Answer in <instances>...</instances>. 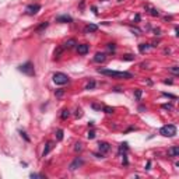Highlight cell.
Returning <instances> with one entry per match:
<instances>
[{"mask_svg":"<svg viewBox=\"0 0 179 179\" xmlns=\"http://www.w3.org/2000/svg\"><path fill=\"white\" fill-rule=\"evenodd\" d=\"M98 73L104 76H109L112 79H122V80H130L133 79V74L129 72H116V70H109V69H98Z\"/></svg>","mask_w":179,"mask_h":179,"instance_id":"cell-1","label":"cell"},{"mask_svg":"<svg viewBox=\"0 0 179 179\" xmlns=\"http://www.w3.org/2000/svg\"><path fill=\"white\" fill-rule=\"evenodd\" d=\"M160 134L164 137H174L176 134V126L175 125H165L160 129Z\"/></svg>","mask_w":179,"mask_h":179,"instance_id":"cell-2","label":"cell"},{"mask_svg":"<svg viewBox=\"0 0 179 179\" xmlns=\"http://www.w3.org/2000/svg\"><path fill=\"white\" fill-rule=\"evenodd\" d=\"M18 70L21 73H24V74H27V76H35V69H34V64L31 62H27V63H24V64H21V66L18 67Z\"/></svg>","mask_w":179,"mask_h":179,"instance_id":"cell-3","label":"cell"},{"mask_svg":"<svg viewBox=\"0 0 179 179\" xmlns=\"http://www.w3.org/2000/svg\"><path fill=\"white\" fill-rule=\"evenodd\" d=\"M53 83L55 84H59V85L67 84V83H69V77H67L64 73H55L53 74Z\"/></svg>","mask_w":179,"mask_h":179,"instance_id":"cell-4","label":"cell"},{"mask_svg":"<svg viewBox=\"0 0 179 179\" xmlns=\"http://www.w3.org/2000/svg\"><path fill=\"white\" fill-rule=\"evenodd\" d=\"M39 10H41V4H38V3L29 4V6H27V9H25V14H28V16H35Z\"/></svg>","mask_w":179,"mask_h":179,"instance_id":"cell-5","label":"cell"},{"mask_svg":"<svg viewBox=\"0 0 179 179\" xmlns=\"http://www.w3.org/2000/svg\"><path fill=\"white\" fill-rule=\"evenodd\" d=\"M98 148H99V151H101V154H105V152H108L111 150V144L107 143V141H99Z\"/></svg>","mask_w":179,"mask_h":179,"instance_id":"cell-6","label":"cell"},{"mask_svg":"<svg viewBox=\"0 0 179 179\" xmlns=\"http://www.w3.org/2000/svg\"><path fill=\"white\" fill-rule=\"evenodd\" d=\"M90 51V46L87 44H80L77 45V52H79V55H85L87 52Z\"/></svg>","mask_w":179,"mask_h":179,"instance_id":"cell-7","label":"cell"},{"mask_svg":"<svg viewBox=\"0 0 179 179\" xmlns=\"http://www.w3.org/2000/svg\"><path fill=\"white\" fill-rule=\"evenodd\" d=\"M83 164H84V161L81 160L80 157H77V158H76V160H74V161H73L72 164H70V169H72V171L77 169V168H79V167H81Z\"/></svg>","mask_w":179,"mask_h":179,"instance_id":"cell-8","label":"cell"},{"mask_svg":"<svg viewBox=\"0 0 179 179\" xmlns=\"http://www.w3.org/2000/svg\"><path fill=\"white\" fill-rule=\"evenodd\" d=\"M107 60V55L102 53V52H98V53H95V56H94V62L97 63H104Z\"/></svg>","mask_w":179,"mask_h":179,"instance_id":"cell-9","label":"cell"},{"mask_svg":"<svg viewBox=\"0 0 179 179\" xmlns=\"http://www.w3.org/2000/svg\"><path fill=\"white\" fill-rule=\"evenodd\" d=\"M73 18L70 17V16H59V17L56 18V23H72Z\"/></svg>","mask_w":179,"mask_h":179,"instance_id":"cell-10","label":"cell"},{"mask_svg":"<svg viewBox=\"0 0 179 179\" xmlns=\"http://www.w3.org/2000/svg\"><path fill=\"white\" fill-rule=\"evenodd\" d=\"M168 155H169V157H178L179 147H171V148H168Z\"/></svg>","mask_w":179,"mask_h":179,"instance_id":"cell-11","label":"cell"},{"mask_svg":"<svg viewBox=\"0 0 179 179\" xmlns=\"http://www.w3.org/2000/svg\"><path fill=\"white\" fill-rule=\"evenodd\" d=\"M97 29H98V27H97L95 24H88L87 27L84 28V32H85V34H88V32H95Z\"/></svg>","mask_w":179,"mask_h":179,"instance_id":"cell-12","label":"cell"},{"mask_svg":"<svg viewBox=\"0 0 179 179\" xmlns=\"http://www.w3.org/2000/svg\"><path fill=\"white\" fill-rule=\"evenodd\" d=\"M76 45H77L76 39H69V41H67L66 44L63 45V48H64V49H72V48H74Z\"/></svg>","mask_w":179,"mask_h":179,"instance_id":"cell-13","label":"cell"},{"mask_svg":"<svg viewBox=\"0 0 179 179\" xmlns=\"http://www.w3.org/2000/svg\"><path fill=\"white\" fill-rule=\"evenodd\" d=\"M51 148H52V144L46 143V147L44 148V152H42V157H46V155L49 154V151H51Z\"/></svg>","mask_w":179,"mask_h":179,"instance_id":"cell-14","label":"cell"},{"mask_svg":"<svg viewBox=\"0 0 179 179\" xmlns=\"http://www.w3.org/2000/svg\"><path fill=\"white\" fill-rule=\"evenodd\" d=\"M48 25H49V23H46V21H45V23H42V24H39V25H38V27H36V32H41V31H42V29H45V28L48 27Z\"/></svg>","mask_w":179,"mask_h":179,"instance_id":"cell-15","label":"cell"},{"mask_svg":"<svg viewBox=\"0 0 179 179\" xmlns=\"http://www.w3.org/2000/svg\"><path fill=\"white\" fill-rule=\"evenodd\" d=\"M148 48H150V46H148L147 44H140V45H139V51H140L141 53H144V52H146Z\"/></svg>","mask_w":179,"mask_h":179,"instance_id":"cell-16","label":"cell"},{"mask_svg":"<svg viewBox=\"0 0 179 179\" xmlns=\"http://www.w3.org/2000/svg\"><path fill=\"white\" fill-rule=\"evenodd\" d=\"M63 51H64V48H63V46H59V48H57V49H55V56H56V57H59V56H60V55H62V52Z\"/></svg>","mask_w":179,"mask_h":179,"instance_id":"cell-17","label":"cell"},{"mask_svg":"<svg viewBox=\"0 0 179 179\" xmlns=\"http://www.w3.org/2000/svg\"><path fill=\"white\" fill-rule=\"evenodd\" d=\"M69 116H70V112H69V109H63L60 118H62V119H67Z\"/></svg>","mask_w":179,"mask_h":179,"instance_id":"cell-18","label":"cell"},{"mask_svg":"<svg viewBox=\"0 0 179 179\" xmlns=\"http://www.w3.org/2000/svg\"><path fill=\"white\" fill-rule=\"evenodd\" d=\"M56 140H59V141L63 140V130L62 129H59V130L56 132Z\"/></svg>","mask_w":179,"mask_h":179,"instance_id":"cell-19","label":"cell"},{"mask_svg":"<svg viewBox=\"0 0 179 179\" xmlns=\"http://www.w3.org/2000/svg\"><path fill=\"white\" fill-rule=\"evenodd\" d=\"M169 72L174 73L175 76H178V74H179V67H178V66H172V67H169Z\"/></svg>","mask_w":179,"mask_h":179,"instance_id":"cell-20","label":"cell"},{"mask_svg":"<svg viewBox=\"0 0 179 179\" xmlns=\"http://www.w3.org/2000/svg\"><path fill=\"white\" fill-rule=\"evenodd\" d=\"M94 87H95V81H94V80H91V81L88 83V84L85 85V90H88V91H90V90H94Z\"/></svg>","mask_w":179,"mask_h":179,"instance_id":"cell-21","label":"cell"},{"mask_svg":"<svg viewBox=\"0 0 179 179\" xmlns=\"http://www.w3.org/2000/svg\"><path fill=\"white\" fill-rule=\"evenodd\" d=\"M122 60H127V62H132V60H134V56H133V55H125V56L122 57Z\"/></svg>","mask_w":179,"mask_h":179,"instance_id":"cell-22","label":"cell"},{"mask_svg":"<svg viewBox=\"0 0 179 179\" xmlns=\"http://www.w3.org/2000/svg\"><path fill=\"white\" fill-rule=\"evenodd\" d=\"M113 111H115V109L112 107H104V112H105V113H113Z\"/></svg>","mask_w":179,"mask_h":179,"instance_id":"cell-23","label":"cell"},{"mask_svg":"<svg viewBox=\"0 0 179 179\" xmlns=\"http://www.w3.org/2000/svg\"><path fill=\"white\" fill-rule=\"evenodd\" d=\"M122 151H127V143H122V144H120L119 152H122Z\"/></svg>","mask_w":179,"mask_h":179,"instance_id":"cell-24","label":"cell"},{"mask_svg":"<svg viewBox=\"0 0 179 179\" xmlns=\"http://www.w3.org/2000/svg\"><path fill=\"white\" fill-rule=\"evenodd\" d=\"M150 14H151V16H154V17H158V16H160L158 10H155V9H150Z\"/></svg>","mask_w":179,"mask_h":179,"instance_id":"cell-25","label":"cell"},{"mask_svg":"<svg viewBox=\"0 0 179 179\" xmlns=\"http://www.w3.org/2000/svg\"><path fill=\"white\" fill-rule=\"evenodd\" d=\"M107 48H108L109 52H115V44H108Z\"/></svg>","mask_w":179,"mask_h":179,"instance_id":"cell-26","label":"cell"},{"mask_svg":"<svg viewBox=\"0 0 179 179\" xmlns=\"http://www.w3.org/2000/svg\"><path fill=\"white\" fill-rule=\"evenodd\" d=\"M134 95H136V98L137 99H140V97H141V90H136Z\"/></svg>","mask_w":179,"mask_h":179,"instance_id":"cell-27","label":"cell"},{"mask_svg":"<svg viewBox=\"0 0 179 179\" xmlns=\"http://www.w3.org/2000/svg\"><path fill=\"white\" fill-rule=\"evenodd\" d=\"M87 136H88V139H94V137H95V132H94V130H90Z\"/></svg>","mask_w":179,"mask_h":179,"instance_id":"cell-28","label":"cell"},{"mask_svg":"<svg viewBox=\"0 0 179 179\" xmlns=\"http://www.w3.org/2000/svg\"><path fill=\"white\" fill-rule=\"evenodd\" d=\"M162 95H165V97H168V98L176 99V97H175V95H172V94H168V92H162Z\"/></svg>","mask_w":179,"mask_h":179,"instance_id":"cell-29","label":"cell"},{"mask_svg":"<svg viewBox=\"0 0 179 179\" xmlns=\"http://www.w3.org/2000/svg\"><path fill=\"white\" fill-rule=\"evenodd\" d=\"M74 150H76V151H81V150H83V144H76V147H74Z\"/></svg>","mask_w":179,"mask_h":179,"instance_id":"cell-30","label":"cell"},{"mask_svg":"<svg viewBox=\"0 0 179 179\" xmlns=\"http://www.w3.org/2000/svg\"><path fill=\"white\" fill-rule=\"evenodd\" d=\"M76 116H77V118L83 116V111H81V109H77V111H76Z\"/></svg>","mask_w":179,"mask_h":179,"instance_id":"cell-31","label":"cell"},{"mask_svg":"<svg viewBox=\"0 0 179 179\" xmlns=\"http://www.w3.org/2000/svg\"><path fill=\"white\" fill-rule=\"evenodd\" d=\"M162 108H164V109H172V105H171V104H164Z\"/></svg>","mask_w":179,"mask_h":179,"instance_id":"cell-32","label":"cell"},{"mask_svg":"<svg viewBox=\"0 0 179 179\" xmlns=\"http://www.w3.org/2000/svg\"><path fill=\"white\" fill-rule=\"evenodd\" d=\"M56 95H57V97H62V95H63V90H59V91L56 92Z\"/></svg>","mask_w":179,"mask_h":179,"instance_id":"cell-33","label":"cell"},{"mask_svg":"<svg viewBox=\"0 0 179 179\" xmlns=\"http://www.w3.org/2000/svg\"><path fill=\"white\" fill-rule=\"evenodd\" d=\"M21 136H23V137H24V139H25L27 141H29V139H28V137H27V134L24 133V132H21Z\"/></svg>","mask_w":179,"mask_h":179,"instance_id":"cell-34","label":"cell"},{"mask_svg":"<svg viewBox=\"0 0 179 179\" xmlns=\"http://www.w3.org/2000/svg\"><path fill=\"white\" fill-rule=\"evenodd\" d=\"M150 165H151V162L148 161V162H147V167H146V169H150Z\"/></svg>","mask_w":179,"mask_h":179,"instance_id":"cell-35","label":"cell"},{"mask_svg":"<svg viewBox=\"0 0 179 179\" xmlns=\"http://www.w3.org/2000/svg\"><path fill=\"white\" fill-rule=\"evenodd\" d=\"M164 83H165V84H172V80H165Z\"/></svg>","mask_w":179,"mask_h":179,"instance_id":"cell-36","label":"cell"},{"mask_svg":"<svg viewBox=\"0 0 179 179\" xmlns=\"http://www.w3.org/2000/svg\"><path fill=\"white\" fill-rule=\"evenodd\" d=\"M92 108H94V109H99V108H101V107H98L97 104H94V105H92Z\"/></svg>","mask_w":179,"mask_h":179,"instance_id":"cell-37","label":"cell"}]
</instances>
